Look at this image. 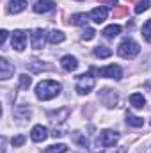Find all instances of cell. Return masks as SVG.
I'll return each mask as SVG.
<instances>
[{"label":"cell","instance_id":"6da1fadb","mask_svg":"<svg viewBox=\"0 0 151 153\" xmlns=\"http://www.w3.org/2000/svg\"><path fill=\"white\" fill-rule=\"evenodd\" d=\"M62 91V85L55 80H43L36 85V96L39 100L46 102V100H53L55 96H59Z\"/></svg>","mask_w":151,"mask_h":153},{"label":"cell","instance_id":"7a4b0ae2","mask_svg":"<svg viewBox=\"0 0 151 153\" xmlns=\"http://www.w3.org/2000/svg\"><path fill=\"white\" fill-rule=\"evenodd\" d=\"M117 141H119V134L115 130H103V132H100V135L94 141V150L103 152L107 148H112Z\"/></svg>","mask_w":151,"mask_h":153},{"label":"cell","instance_id":"3957f363","mask_svg":"<svg viewBox=\"0 0 151 153\" xmlns=\"http://www.w3.org/2000/svg\"><path fill=\"white\" fill-rule=\"evenodd\" d=\"M141 52V46L133 41V39H124L121 41V45L117 46V53L123 57V59H133L137 57Z\"/></svg>","mask_w":151,"mask_h":153},{"label":"cell","instance_id":"277c9868","mask_svg":"<svg viewBox=\"0 0 151 153\" xmlns=\"http://www.w3.org/2000/svg\"><path fill=\"white\" fill-rule=\"evenodd\" d=\"M94 85H96V80H94V76L91 73H84V75L76 76V93L78 94L84 96V94L91 93L94 89Z\"/></svg>","mask_w":151,"mask_h":153},{"label":"cell","instance_id":"5b68a950","mask_svg":"<svg viewBox=\"0 0 151 153\" xmlns=\"http://www.w3.org/2000/svg\"><path fill=\"white\" fill-rule=\"evenodd\" d=\"M98 100L105 105V107H109V109H112L117 105V102H119V96H117V93L110 89V87H103L100 93H98Z\"/></svg>","mask_w":151,"mask_h":153},{"label":"cell","instance_id":"8992f818","mask_svg":"<svg viewBox=\"0 0 151 153\" xmlns=\"http://www.w3.org/2000/svg\"><path fill=\"white\" fill-rule=\"evenodd\" d=\"M91 71L98 73L100 76H105V78H114V80H121L123 78V70L117 64H110V66H105V68H100V70L91 68Z\"/></svg>","mask_w":151,"mask_h":153},{"label":"cell","instance_id":"52a82bcc","mask_svg":"<svg viewBox=\"0 0 151 153\" xmlns=\"http://www.w3.org/2000/svg\"><path fill=\"white\" fill-rule=\"evenodd\" d=\"M11 45L16 52H23L25 50V45H27V34L23 30H14L13 32V38H11Z\"/></svg>","mask_w":151,"mask_h":153},{"label":"cell","instance_id":"ba28073f","mask_svg":"<svg viewBox=\"0 0 151 153\" xmlns=\"http://www.w3.org/2000/svg\"><path fill=\"white\" fill-rule=\"evenodd\" d=\"M71 114V111L68 109V107H62V109H59V111H52V112H48V119L53 123V125H61V123H64L68 117Z\"/></svg>","mask_w":151,"mask_h":153},{"label":"cell","instance_id":"9c48e42d","mask_svg":"<svg viewBox=\"0 0 151 153\" xmlns=\"http://www.w3.org/2000/svg\"><path fill=\"white\" fill-rule=\"evenodd\" d=\"M48 39V34L43 30V29H36L32 32V48L34 50H41L44 48V41Z\"/></svg>","mask_w":151,"mask_h":153},{"label":"cell","instance_id":"30bf717a","mask_svg":"<svg viewBox=\"0 0 151 153\" xmlns=\"http://www.w3.org/2000/svg\"><path fill=\"white\" fill-rule=\"evenodd\" d=\"M46 137H48V128L43 126V125H36L32 128V132H30V139L34 143H43Z\"/></svg>","mask_w":151,"mask_h":153},{"label":"cell","instance_id":"8fae6325","mask_svg":"<svg viewBox=\"0 0 151 153\" xmlns=\"http://www.w3.org/2000/svg\"><path fill=\"white\" fill-rule=\"evenodd\" d=\"M107 14H109V11H107V7L105 5H100V7H94L93 11H91V20L93 22H96V23H103L105 20H107Z\"/></svg>","mask_w":151,"mask_h":153},{"label":"cell","instance_id":"7c38bea8","mask_svg":"<svg viewBox=\"0 0 151 153\" xmlns=\"http://www.w3.org/2000/svg\"><path fill=\"white\" fill-rule=\"evenodd\" d=\"M55 5H57V4H55L53 0H38V2L34 4V13H38V14L50 13Z\"/></svg>","mask_w":151,"mask_h":153},{"label":"cell","instance_id":"4fadbf2b","mask_svg":"<svg viewBox=\"0 0 151 153\" xmlns=\"http://www.w3.org/2000/svg\"><path fill=\"white\" fill-rule=\"evenodd\" d=\"M13 73H14V66H13L5 57H2V59H0V78H2V80H7Z\"/></svg>","mask_w":151,"mask_h":153},{"label":"cell","instance_id":"5bb4252c","mask_svg":"<svg viewBox=\"0 0 151 153\" xmlns=\"http://www.w3.org/2000/svg\"><path fill=\"white\" fill-rule=\"evenodd\" d=\"M61 66H62L64 71H75L76 68H78V61L73 55H64L61 59Z\"/></svg>","mask_w":151,"mask_h":153},{"label":"cell","instance_id":"9a60e30c","mask_svg":"<svg viewBox=\"0 0 151 153\" xmlns=\"http://www.w3.org/2000/svg\"><path fill=\"white\" fill-rule=\"evenodd\" d=\"M25 7H27V2H25V0H9L7 13L18 14V13H21V11H25Z\"/></svg>","mask_w":151,"mask_h":153},{"label":"cell","instance_id":"2e32d148","mask_svg":"<svg viewBox=\"0 0 151 153\" xmlns=\"http://www.w3.org/2000/svg\"><path fill=\"white\" fill-rule=\"evenodd\" d=\"M71 139H73V143H75L80 150H87V148H89V141H87V137H85L84 134H80V132H73Z\"/></svg>","mask_w":151,"mask_h":153},{"label":"cell","instance_id":"e0dca14e","mask_svg":"<svg viewBox=\"0 0 151 153\" xmlns=\"http://www.w3.org/2000/svg\"><path fill=\"white\" fill-rule=\"evenodd\" d=\"M93 53H94L96 57H100V59H107V57H110V55H112V50H110L109 46H103V45H98V46H94V50H93Z\"/></svg>","mask_w":151,"mask_h":153},{"label":"cell","instance_id":"ac0fdd59","mask_svg":"<svg viewBox=\"0 0 151 153\" xmlns=\"http://www.w3.org/2000/svg\"><path fill=\"white\" fill-rule=\"evenodd\" d=\"M130 103H132L135 109H142V107L146 105V98H144L141 93H133V94L130 96Z\"/></svg>","mask_w":151,"mask_h":153},{"label":"cell","instance_id":"d6986e66","mask_svg":"<svg viewBox=\"0 0 151 153\" xmlns=\"http://www.w3.org/2000/svg\"><path fill=\"white\" fill-rule=\"evenodd\" d=\"M64 39H66L64 32H61V30H57V29H53V30H50V32H48V41H50V43H53V45L62 43Z\"/></svg>","mask_w":151,"mask_h":153},{"label":"cell","instance_id":"ffe728a7","mask_svg":"<svg viewBox=\"0 0 151 153\" xmlns=\"http://www.w3.org/2000/svg\"><path fill=\"white\" fill-rule=\"evenodd\" d=\"M121 34V27L119 25H109V27H105V30H103V36L107 39H114L117 38Z\"/></svg>","mask_w":151,"mask_h":153},{"label":"cell","instance_id":"44dd1931","mask_svg":"<svg viewBox=\"0 0 151 153\" xmlns=\"http://www.w3.org/2000/svg\"><path fill=\"white\" fill-rule=\"evenodd\" d=\"M89 14H85V13H76L71 16V23L73 25H87V22H89Z\"/></svg>","mask_w":151,"mask_h":153},{"label":"cell","instance_id":"7402d4cb","mask_svg":"<svg viewBox=\"0 0 151 153\" xmlns=\"http://www.w3.org/2000/svg\"><path fill=\"white\" fill-rule=\"evenodd\" d=\"M126 123H128L130 126H133V128H141V126H144V119H142V117H139V116H132V114L126 116Z\"/></svg>","mask_w":151,"mask_h":153},{"label":"cell","instance_id":"603a6c76","mask_svg":"<svg viewBox=\"0 0 151 153\" xmlns=\"http://www.w3.org/2000/svg\"><path fill=\"white\" fill-rule=\"evenodd\" d=\"M14 114L18 116L20 119H29L30 117V109L25 107V105H21V107H16L14 109Z\"/></svg>","mask_w":151,"mask_h":153},{"label":"cell","instance_id":"cb8c5ba5","mask_svg":"<svg viewBox=\"0 0 151 153\" xmlns=\"http://www.w3.org/2000/svg\"><path fill=\"white\" fill-rule=\"evenodd\" d=\"M66 150H68L66 144H52L44 150V153H64Z\"/></svg>","mask_w":151,"mask_h":153},{"label":"cell","instance_id":"d4e9b609","mask_svg":"<svg viewBox=\"0 0 151 153\" xmlns=\"http://www.w3.org/2000/svg\"><path fill=\"white\" fill-rule=\"evenodd\" d=\"M30 84H32V76L30 75H27V73H21L20 75V87L21 89H29Z\"/></svg>","mask_w":151,"mask_h":153},{"label":"cell","instance_id":"484cf974","mask_svg":"<svg viewBox=\"0 0 151 153\" xmlns=\"http://www.w3.org/2000/svg\"><path fill=\"white\" fill-rule=\"evenodd\" d=\"M114 20H117V18H123V16H128V7L126 5H117L115 9H114Z\"/></svg>","mask_w":151,"mask_h":153},{"label":"cell","instance_id":"4316f807","mask_svg":"<svg viewBox=\"0 0 151 153\" xmlns=\"http://www.w3.org/2000/svg\"><path fill=\"white\" fill-rule=\"evenodd\" d=\"M142 38L146 39L148 43H151V18L142 25Z\"/></svg>","mask_w":151,"mask_h":153},{"label":"cell","instance_id":"83f0119b","mask_svg":"<svg viewBox=\"0 0 151 153\" xmlns=\"http://www.w3.org/2000/svg\"><path fill=\"white\" fill-rule=\"evenodd\" d=\"M150 0H139L137 2V5H135V13L137 14H141V13H144V11H148L150 9Z\"/></svg>","mask_w":151,"mask_h":153},{"label":"cell","instance_id":"f1b7e54d","mask_svg":"<svg viewBox=\"0 0 151 153\" xmlns=\"http://www.w3.org/2000/svg\"><path fill=\"white\" fill-rule=\"evenodd\" d=\"M25 141H27V137H25V135H16V137H13V139H11V144H13V148H20V146H23V144H25Z\"/></svg>","mask_w":151,"mask_h":153},{"label":"cell","instance_id":"f546056e","mask_svg":"<svg viewBox=\"0 0 151 153\" xmlns=\"http://www.w3.org/2000/svg\"><path fill=\"white\" fill-rule=\"evenodd\" d=\"M30 64V68L34 70V71H41V70H50V66H46V64H41V61H32V62H29Z\"/></svg>","mask_w":151,"mask_h":153},{"label":"cell","instance_id":"4dcf8cb0","mask_svg":"<svg viewBox=\"0 0 151 153\" xmlns=\"http://www.w3.org/2000/svg\"><path fill=\"white\" fill-rule=\"evenodd\" d=\"M94 34H96V30H94V29H89V27H87V29H85V30L82 32V39H84V41H91V39L94 38Z\"/></svg>","mask_w":151,"mask_h":153},{"label":"cell","instance_id":"1f68e13d","mask_svg":"<svg viewBox=\"0 0 151 153\" xmlns=\"http://www.w3.org/2000/svg\"><path fill=\"white\" fill-rule=\"evenodd\" d=\"M7 34H9V32H7L5 29H2V30H0V45H4V43H5V39H7Z\"/></svg>","mask_w":151,"mask_h":153},{"label":"cell","instance_id":"d6a6232c","mask_svg":"<svg viewBox=\"0 0 151 153\" xmlns=\"http://www.w3.org/2000/svg\"><path fill=\"white\" fill-rule=\"evenodd\" d=\"M50 135H52V137H55V139H57V137H62V135H64V134H62V130H57V128H55V130H52V134H50Z\"/></svg>","mask_w":151,"mask_h":153},{"label":"cell","instance_id":"836d02e7","mask_svg":"<svg viewBox=\"0 0 151 153\" xmlns=\"http://www.w3.org/2000/svg\"><path fill=\"white\" fill-rule=\"evenodd\" d=\"M103 4H105L107 7H114V5L117 4V0H103Z\"/></svg>","mask_w":151,"mask_h":153},{"label":"cell","instance_id":"e575fe53","mask_svg":"<svg viewBox=\"0 0 151 153\" xmlns=\"http://www.w3.org/2000/svg\"><path fill=\"white\" fill-rule=\"evenodd\" d=\"M144 153H151V146H150V148H148V150H146Z\"/></svg>","mask_w":151,"mask_h":153},{"label":"cell","instance_id":"d590c367","mask_svg":"<svg viewBox=\"0 0 151 153\" xmlns=\"http://www.w3.org/2000/svg\"><path fill=\"white\" fill-rule=\"evenodd\" d=\"M126 2H135V0H126Z\"/></svg>","mask_w":151,"mask_h":153},{"label":"cell","instance_id":"8d00e7d4","mask_svg":"<svg viewBox=\"0 0 151 153\" xmlns=\"http://www.w3.org/2000/svg\"><path fill=\"white\" fill-rule=\"evenodd\" d=\"M76 2H84V0H76Z\"/></svg>","mask_w":151,"mask_h":153}]
</instances>
